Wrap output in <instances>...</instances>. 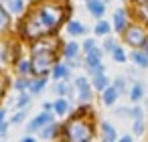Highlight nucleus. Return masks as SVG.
Here are the masks:
<instances>
[{"label": "nucleus", "mask_w": 148, "mask_h": 142, "mask_svg": "<svg viewBox=\"0 0 148 142\" xmlns=\"http://www.w3.org/2000/svg\"><path fill=\"white\" fill-rule=\"evenodd\" d=\"M63 19V12L61 8H55V6H45V8H39L37 14L31 16V21H27V29H25V35L27 37H39V35H45L49 31H53Z\"/></svg>", "instance_id": "nucleus-1"}, {"label": "nucleus", "mask_w": 148, "mask_h": 142, "mask_svg": "<svg viewBox=\"0 0 148 142\" xmlns=\"http://www.w3.org/2000/svg\"><path fill=\"white\" fill-rule=\"evenodd\" d=\"M93 136V130L81 122V120H73L69 126H67V138L69 140H77V142H85V140H91Z\"/></svg>", "instance_id": "nucleus-2"}, {"label": "nucleus", "mask_w": 148, "mask_h": 142, "mask_svg": "<svg viewBox=\"0 0 148 142\" xmlns=\"http://www.w3.org/2000/svg\"><path fill=\"white\" fill-rule=\"evenodd\" d=\"M126 43L132 47H142L146 43V31L142 27H130L126 29Z\"/></svg>", "instance_id": "nucleus-3"}, {"label": "nucleus", "mask_w": 148, "mask_h": 142, "mask_svg": "<svg viewBox=\"0 0 148 142\" xmlns=\"http://www.w3.org/2000/svg\"><path fill=\"white\" fill-rule=\"evenodd\" d=\"M51 63H53V61H51V53H39V51H37V55H35V59H33L31 65H33V71H35V73L43 75V73L51 67Z\"/></svg>", "instance_id": "nucleus-4"}, {"label": "nucleus", "mask_w": 148, "mask_h": 142, "mask_svg": "<svg viewBox=\"0 0 148 142\" xmlns=\"http://www.w3.org/2000/svg\"><path fill=\"white\" fill-rule=\"evenodd\" d=\"M101 49H97V47H93L91 51H87V57H85V65L95 73V71H99V69H103L101 67Z\"/></svg>", "instance_id": "nucleus-5"}, {"label": "nucleus", "mask_w": 148, "mask_h": 142, "mask_svg": "<svg viewBox=\"0 0 148 142\" xmlns=\"http://www.w3.org/2000/svg\"><path fill=\"white\" fill-rule=\"evenodd\" d=\"M75 85H77V91H79V99L81 102H89L91 99V87H89L87 79L85 77H77Z\"/></svg>", "instance_id": "nucleus-6"}, {"label": "nucleus", "mask_w": 148, "mask_h": 142, "mask_svg": "<svg viewBox=\"0 0 148 142\" xmlns=\"http://www.w3.org/2000/svg\"><path fill=\"white\" fill-rule=\"evenodd\" d=\"M51 122V116H49V112L45 110L43 114H39L31 124H29V132H35V130H41L43 128V124H49Z\"/></svg>", "instance_id": "nucleus-7"}, {"label": "nucleus", "mask_w": 148, "mask_h": 142, "mask_svg": "<svg viewBox=\"0 0 148 142\" xmlns=\"http://www.w3.org/2000/svg\"><path fill=\"white\" fill-rule=\"evenodd\" d=\"M114 29H116L118 33H124V31H126V12H124L122 8L114 12Z\"/></svg>", "instance_id": "nucleus-8"}, {"label": "nucleus", "mask_w": 148, "mask_h": 142, "mask_svg": "<svg viewBox=\"0 0 148 142\" xmlns=\"http://www.w3.org/2000/svg\"><path fill=\"white\" fill-rule=\"evenodd\" d=\"M118 95H120V91H118L116 87H110V85L101 91V99H103V104H106V106H112V104L118 99Z\"/></svg>", "instance_id": "nucleus-9"}, {"label": "nucleus", "mask_w": 148, "mask_h": 142, "mask_svg": "<svg viewBox=\"0 0 148 142\" xmlns=\"http://www.w3.org/2000/svg\"><path fill=\"white\" fill-rule=\"evenodd\" d=\"M87 6H89V12L93 16H97V19H101L103 12H106V6H103V2H99V0H89Z\"/></svg>", "instance_id": "nucleus-10"}, {"label": "nucleus", "mask_w": 148, "mask_h": 142, "mask_svg": "<svg viewBox=\"0 0 148 142\" xmlns=\"http://www.w3.org/2000/svg\"><path fill=\"white\" fill-rule=\"evenodd\" d=\"M93 85H95V89H99V91H103V89L108 87V77L103 75V69H99V71L93 73Z\"/></svg>", "instance_id": "nucleus-11"}, {"label": "nucleus", "mask_w": 148, "mask_h": 142, "mask_svg": "<svg viewBox=\"0 0 148 142\" xmlns=\"http://www.w3.org/2000/svg\"><path fill=\"white\" fill-rule=\"evenodd\" d=\"M132 61L138 67H148V55L142 53V51H132Z\"/></svg>", "instance_id": "nucleus-12"}, {"label": "nucleus", "mask_w": 148, "mask_h": 142, "mask_svg": "<svg viewBox=\"0 0 148 142\" xmlns=\"http://www.w3.org/2000/svg\"><path fill=\"white\" fill-rule=\"evenodd\" d=\"M144 97V85L142 83H134L132 89H130V99L132 102H140Z\"/></svg>", "instance_id": "nucleus-13"}, {"label": "nucleus", "mask_w": 148, "mask_h": 142, "mask_svg": "<svg viewBox=\"0 0 148 142\" xmlns=\"http://www.w3.org/2000/svg\"><path fill=\"white\" fill-rule=\"evenodd\" d=\"M101 134H103V140H116V130L110 122H101Z\"/></svg>", "instance_id": "nucleus-14"}, {"label": "nucleus", "mask_w": 148, "mask_h": 142, "mask_svg": "<svg viewBox=\"0 0 148 142\" xmlns=\"http://www.w3.org/2000/svg\"><path fill=\"white\" fill-rule=\"evenodd\" d=\"M67 75H69V67L67 65H55L53 67V77L55 79H67Z\"/></svg>", "instance_id": "nucleus-15"}, {"label": "nucleus", "mask_w": 148, "mask_h": 142, "mask_svg": "<svg viewBox=\"0 0 148 142\" xmlns=\"http://www.w3.org/2000/svg\"><path fill=\"white\" fill-rule=\"evenodd\" d=\"M77 53H79V45H77V43H67V47H65V57H67V59H73V57H77Z\"/></svg>", "instance_id": "nucleus-16"}, {"label": "nucleus", "mask_w": 148, "mask_h": 142, "mask_svg": "<svg viewBox=\"0 0 148 142\" xmlns=\"http://www.w3.org/2000/svg\"><path fill=\"white\" fill-rule=\"evenodd\" d=\"M53 108H55V112H57L59 116H65L67 110H69V104H67L65 99H57V102L53 104Z\"/></svg>", "instance_id": "nucleus-17"}, {"label": "nucleus", "mask_w": 148, "mask_h": 142, "mask_svg": "<svg viewBox=\"0 0 148 142\" xmlns=\"http://www.w3.org/2000/svg\"><path fill=\"white\" fill-rule=\"evenodd\" d=\"M67 31H69L71 35H83V33H85V27H83L81 23H75V21H73V23H69Z\"/></svg>", "instance_id": "nucleus-18"}, {"label": "nucleus", "mask_w": 148, "mask_h": 142, "mask_svg": "<svg viewBox=\"0 0 148 142\" xmlns=\"http://www.w3.org/2000/svg\"><path fill=\"white\" fill-rule=\"evenodd\" d=\"M108 33H110V25L106 21H99L95 25V35H108Z\"/></svg>", "instance_id": "nucleus-19"}, {"label": "nucleus", "mask_w": 148, "mask_h": 142, "mask_svg": "<svg viewBox=\"0 0 148 142\" xmlns=\"http://www.w3.org/2000/svg\"><path fill=\"white\" fill-rule=\"evenodd\" d=\"M132 130H134L136 136H140V134L144 132V120H142V118H136L134 124H132Z\"/></svg>", "instance_id": "nucleus-20"}, {"label": "nucleus", "mask_w": 148, "mask_h": 142, "mask_svg": "<svg viewBox=\"0 0 148 142\" xmlns=\"http://www.w3.org/2000/svg\"><path fill=\"white\" fill-rule=\"evenodd\" d=\"M112 55H114V61H118V63H124V61H126V53H124V49H120V47H116V49L112 51Z\"/></svg>", "instance_id": "nucleus-21"}, {"label": "nucleus", "mask_w": 148, "mask_h": 142, "mask_svg": "<svg viewBox=\"0 0 148 142\" xmlns=\"http://www.w3.org/2000/svg\"><path fill=\"white\" fill-rule=\"evenodd\" d=\"M8 4H10V10H12V12H21V10H23V6H25L23 0H10Z\"/></svg>", "instance_id": "nucleus-22"}, {"label": "nucleus", "mask_w": 148, "mask_h": 142, "mask_svg": "<svg viewBox=\"0 0 148 142\" xmlns=\"http://www.w3.org/2000/svg\"><path fill=\"white\" fill-rule=\"evenodd\" d=\"M41 134H43V138H51V136L55 134V124H51V122H49V126H47V128H43V132H41Z\"/></svg>", "instance_id": "nucleus-23"}, {"label": "nucleus", "mask_w": 148, "mask_h": 142, "mask_svg": "<svg viewBox=\"0 0 148 142\" xmlns=\"http://www.w3.org/2000/svg\"><path fill=\"white\" fill-rule=\"evenodd\" d=\"M6 25H8V14H6L2 8H0V31H4Z\"/></svg>", "instance_id": "nucleus-24"}, {"label": "nucleus", "mask_w": 148, "mask_h": 142, "mask_svg": "<svg viewBox=\"0 0 148 142\" xmlns=\"http://www.w3.org/2000/svg\"><path fill=\"white\" fill-rule=\"evenodd\" d=\"M45 85H47V79H39L37 83H33V85H31V89H33L35 93H39V91H41V89H43Z\"/></svg>", "instance_id": "nucleus-25"}, {"label": "nucleus", "mask_w": 148, "mask_h": 142, "mask_svg": "<svg viewBox=\"0 0 148 142\" xmlns=\"http://www.w3.org/2000/svg\"><path fill=\"white\" fill-rule=\"evenodd\" d=\"M140 16L148 23V0H144L142 2V6H140Z\"/></svg>", "instance_id": "nucleus-26"}, {"label": "nucleus", "mask_w": 148, "mask_h": 142, "mask_svg": "<svg viewBox=\"0 0 148 142\" xmlns=\"http://www.w3.org/2000/svg\"><path fill=\"white\" fill-rule=\"evenodd\" d=\"M114 87H116V89H118L120 93H124V91H126V81H124V79L120 77V79H116V83H114Z\"/></svg>", "instance_id": "nucleus-27"}, {"label": "nucleus", "mask_w": 148, "mask_h": 142, "mask_svg": "<svg viewBox=\"0 0 148 142\" xmlns=\"http://www.w3.org/2000/svg\"><path fill=\"white\" fill-rule=\"evenodd\" d=\"M55 91H57V93H59V95H65V93H67V91H69V85H67V83H65V81H61V83H59V85H57V89H55Z\"/></svg>", "instance_id": "nucleus-28"}, {"label": "nucleus", "mask_w": 148, "mask_h": 142, "mask_svg": "<svg viewBox=\"0 0 148 142\" xmlns=\"http://www.w3.org/2000/svg\"><path fill=\"white\" fill-rule=\"evenodd\" d=\"M29 102H31V97H29V95H27V93H23V95H21V99H18V104H16V106H18V108H25V106H27V104H29Z\"/></svg>", "instance_id": "nucleus-29"}, {"label": "nucleus", "mask_w": 148, "mask_h": 142, "mask_svg": "<svg viewBox=\"0 0 148 142\" xmlns=\"http://www.w3.org/2000/svg\"><path fill=\"white\" fill-rule=\"evenodd\" d=\"M103 49H106V51H114V49H116V41L108 39V41H106V45H103Z\"/></svg>", "instance_id": "nucleus-30"}, {"label": "nucleus", "mask_w": 148, "mask_h": 142, "mask_svg": "<svg viewBox=\"0 0 148 142\" xmlns=\"http://www.w3.org/2000/svg\"><path fill=\"white\" fill-rule=\"evenodd\" d=\"M31 69H33V65H31L29 61H23V63H21V71H23V73H27V71H31Z\"/></svg>", "instance_id": "nucleus-31"}, {"label": "nucleus", "mask_w": 148, "mask_h": 142, "mask_svg": "<svg viewBox=\"0 0 148 142\" xmlns=\"http://www.w3.org/2000/svg\"><path fill=\"white\" fill-rule=\"evenodd\" d=\"M25 120V112H18L14 118H12V124H18V122H23Z\"/></svg>", "instance_id": "nucleus-32"}, {"label": "nucleus", "mask_w": 148, "mask_h": 142, "mask_svg": "<svg viewBox=\"0 0 148 142\" xmlns=\"http://www.w3.org/2000/svg\"><path fill=\"white\" fill-rule=\"evenodd\" d=\"M29 85H31V83H29L27 79H21V81H16V87H18V89H25V87H29Z\"/></svg>", "instance_id": "nucleus-33"}, {"label": "nucleus", "mask_w": 148, "mask_h": 142, "mask_svg": "<svg viewBox=\"0 0 148 142\" xmlns=\"http://www.w3.org/2000/svg\"><path fill=\"white\" fill-rule=\"evenodd\" d=\"M83 47H85V51H91V49L95 47V43H93V41L89 39V41H85V45H83Z\"/></svg>", "instance_id": "nucleus-34"}, {"label": "nucleus", "mask_w": 148, "mask_h": 142, "mask_svg": "<svg viewBox=\"0 0 148 142\" xmlns=\"http://www.w3.org/2000/svg\"><path fill=\"white\" fill-rule=\"evenodd\" d=\"M4 122V110H0V124Z\"/></svg>", "instance_id": "nucleus-35"}, {"label": "nucleus", "mask_w": 148, "mask_h": 142, "mask_svg": "<svg viewBox=\"0 0 148 142\" xmlns=\"http://www.w3.org/2000/svg\"><path fill=\"white\" fill-rule=\"evenodd\" d=\"M144 53H146V55H148V41H146V43H144Z\"/></svg>", "instance_id": "nucleus-36"}, {"label": "nucleus", "mask_w": 148, "mask_h": 142, "mask_svg": "<svg viewBox=\"0 0 148 142\" xmlns=\"http://www.w3.org/2000/svg\"><path fill=\"white\" fill-rule=\"evenodd\" d=\"M146 108H148V99H146Z\"/></svg>", "instance_id": "nucleus-37"}, {"label": "nucleus", "mask_w": 148, "mask_h": 142, "mask_svg": "<svg viewBox=\"0 0 148 142\" xmlns=\"http://www.w3.org/2000/svg\"><path fill=\"white\" fill-rule=\"evenodd\" d=\"M4 2H10V0H4Z\"/></svg>", "instance_id": "nucleus-38"}, {"label": "nucleus", "mask_w": 148, "mask_h": 142, "mask_svg": "<svg viewBox=\"0 0 148 142\" xmlns=\"http://www.w3.org/2000/svg\"><path fill=\"white\" fill-rule=\"evenodd\" d=\"M140 2H144V0H140Z\"/></svg>", "instance_id": "nucleus-39"}]
</instances>
